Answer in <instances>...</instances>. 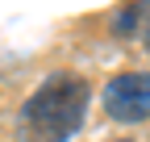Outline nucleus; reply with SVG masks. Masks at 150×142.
Listing matches in <instances>:
<instances>
[{
	"mask_svg": "<svg viewBox=\"0 0 150 142\" xmlns=\"http://www.w3.org/2000/svg\"><path fill=\"white\" fill-rule=\"evenodd\" d=\"M104 113L117 121H142L150 117V75L146 71H121L104 88Z\"/></svg>",
	"mask_w": 150,
	"mask_h": 142,
	"instance_id": "nucleus-2",
	"label": "nucleus"
},
{
	"mask_svg": "<svg viewBox=\"0 0 150 142\" xmlns=\"http://www.w3.org/2000/svg\"><path fill=\"white\" fill-rule=\"evenodd\" d=\"M88 109V80L83 75H50L21 109L25 142H67L83 121Z\"/></svg>",
	"mask_w": 150,
	"mask_h": 142,
	"instance_id": "nucleus-1",
	"label": "nucleus"
},
{
	"mask_svg": "<svg viewBox=\"0 0 150 142\" xmlns=\"http://www.w3.org/2000/svg\"><path fill=\"white\" fill-rule=\"evenodd\" d=\"M146 50H150V33H146Z\"/></svg>",
	"mask_w": 150,
	"mask_h": 142,
	"instance_id": "nucleus-3",
	"label": "nucleus"
},
{
	"mask_svg": "<svg viewBox=\"0 0 150 142\" xmlns=\"http://www.w3.org/2000/svg\"><path fill=\"white\" fill-rule=\"evenodd\" d=\"M121 142H129V138H121Z\"/></svg>",
	"mask_w": 150,
	"mask_h": 142,
	"instance_id": "nucleus-4",
	"label": "nucleus"
}]
</instances>
